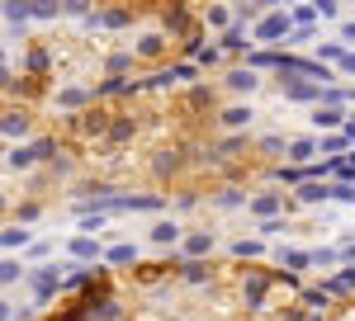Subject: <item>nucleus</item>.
Instances as JSON below:
<instances>
[{
	"instance_id": "f257e3e1",
	"label": "nucleus",
	"mask_w": 355,
	"mask_h": 321,
	"mask_svg": "<svg viewBox=\"0 0 355 321\" xmlns=\"http://www.w3.org/2000/svg\"><path fill=\"white\" fill-rule=\"evenodd\" d=\"M279 28H284V19H266V24H261V33H266V38H275Z\"/></svg>"
}]
</instances>
